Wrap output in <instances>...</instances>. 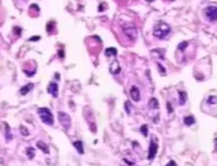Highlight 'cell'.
I'll list each match as a JSON object with an SVG mask.
<instances>
[{"instance_id": "7", "label": "cell", "mask_w": 217, "mask_h": 166, "mask_svg": "<svg viewBox=\"0 0 217 166\" xmlns=\"http://www.w3.org/2000/svg\"><path fill=\"white\" fill-rule=\"evenodd\" d=\"M47 91H48L53 98H57V96H58V85H57L56 83H53V81L50 83L48 86H47Z\"/></svg>"}, {"instance_id": "27", "label": "cell", "mask_w": 217, "mask_h": 166, "mask_svg": "<svg viewBox=\"0 0 217 166\" xmlns=\"http://www.w3.org/2000/svg\"><path fill=\"white\" fill-rule=\"evenodd\" d=\"M167 105H168V112H169V114H170V113H173V107H172V104H170L169 101H168V104H167Z\"/></svg>"}, {"instance_id": "28", "label": "cell", "mask_w": 217, "mask_h": 166, "mask_svg": "<svg viewBox=\"0 0 217 166\" xmlns=\"http://www.w3.org/2000/svg\"><path fill=\"white\" fill-rule=\"evenodd\" d=\"M167 166H177V162H175V161H173V160H172V161H169V162L167 164Z\"/></svg>"}, {"instance_id": "22", "label": "cell", "mask_w": 217, "mask_h": 166, "mask_svg": "<svg viewBox=\"0 0 217 166\" xmlns=\"http://www.w3.org/2000/svg\"><path fill=\"white\" fill-rule=\"evenodd\" d=\"M130 101H126L125 103V108H126V112H127V114H131V112H132V110H131V107H130Z\"/></svg>"}, {"instance_id": "8", "label": "cell", "mask_w": 217, "mask_h": 166, "mask_svg": "<svg viewBox=\"0 0 217 166\" xmlns=\"http://www.w3.org/2000/svg\"><path fill=\"white\" fill-rule=\"evenodd\" d=\"M130 95H131V99H132L133 101H138L140 99H141V94H140V89L137 86H133L131 88L130 90Z\"/></svg>"}, {"instance_id": "26", "label": "cell", "mask_w": 217, "mask_h": 166, "mask_svg": "<svg viewBox=\"0 0 217 166\" xmlns=\"http://www.w3.org/2000/svg\"><path fill=\"white\" fill-rule=\"evenodd\" d=\"M40 40H41L40 36H35V37H31V38H29V41H31V42H33V41H40Z\"/></svg>"}, {"instance_id": "2", "label": "cell", "mask_w": 217, "mask_h": 166, "mask_svg": "<svg viewBox=\"0 0 217 166\" xmlns=\"http://www.w3.org/2000/svg\"><path fill=\"white\" fill-rule=\"evenodd\" d=\"M38 116H40L41 121L45 123V124H48V126H53V114L52 112L48 109V108H38Z\"/></svg>"}, {"instance_id": "12", "label": "cell", "mask_w": 217, "mask_h": 166, "mask_svg": "<svg viewBox=\"0 0 217 166\" xmlns=\"http://www.w3.org/2000/svg\"><path fill=\"white\" fill-rule=\"evenodd\" d=\"M37 147L40 148L41 151H43L45 154H48V152H50L48 146H47V144H46L43 141H37Z\"/></svg>"}, {"instance_id": "5", "label": "cell", "mask_w": 217, "mask_h": 166, "mask_svg": "<svg viewBox=\"0 0 217 166\" xmlns=\"http://www.w3.org/2000/svg\"><path fill=\"white\" fill-rule=\"evenodd\" d=\"M205 17L210 22H217V6L211 5L205 9Z\"/></svg>"}, {"instance_id": "10", "label": "cell", "mask_w": 217, "mask_h": 166, "mask_svg": "<svg viewBox=\"0 0 217 166\" xmlns=\"http://www.w3.org/2000/svg\"><path fill=\"white\" fill-rule=\"evenodd\" d=\"M33 88H35V84L29 83V84H27V85H24L23 88H20L19 94H20V95H27L29 91H32V90H33Z\"/></svg>"}, {"instance_id": "17", "label": "cell", "mask_w": 217, "mask_h": 166, "mask_svg": "<svg viewBox=\"0 0 217 166\" xmlns=\"http://www.w3.org/2000/svg\"><path fill=\"white\" fill-rule=\"evenodd\" d=\"M105 56H117V50L116 48H113V47H110V48H107L105 50Z\"/></svg>"}, {"instance_id": "16", "label": "cell", "mask_w": 217, "mask_h": 166, "mask_svg": "<svg viewBox=\"0 0 217 166\" xmlns=\"http://www.w3.org/2000/svg\"><path fill=\"white\" fill-rule=\"evenodd\" d=\"M187 101V93L185 91H179V104L183 105Z\"/></svg>"}, {"instance_id": "24", "label": "cell", "mask_w": 217, "mask_h": 166, "mask_svg": "<svg viewBox=\"0 0 217 166\" xmlns=\"http://www.w3.org/2000/svg\"><path fill=\"white\" fill-rule=\"evenodd\" d=\"M207 101H208L210 104H213V103H216V101H217V98H216V96H210Z\"/></svg>"}, {"instance_id": "11", "label": "cell", "mask_w": 217, "mask_h": 166, "mask_svg": "<svg viewBox=\"0 0 217 166\" xmlns=\"http://www.w3.org/2000/svg\"><path fill=\"white\" fill-rule=\"evenodd\" d=\"M149 108L150 109H154V110H157L159 109V101H157L156 98H151L149 100Z\"/></svg>"}, {"instance_id": "6", "label": "cell", "mask_w": 217, "mask_h": 166, "mask_svg": "<svg viewBox=\"0 0 217 166\" xmlns=\"http://www.w3.org/2000/svg\"><path fill=\"white\" fill-rule=\"evenodd\" d=\"M58 121H60L61 126H63L65 129H69L71 126V118L69 117V114L65 112H58Z\"/></svg>"}, {"instance_id": "1", "label": "cell", "mask_w": 217, "mask_h": 166, "mask_svg": "<svg viewBox=\"0 0 217 166\" xmlns=\"http://www.w3.org/2000/svg\"><path fill=\"white\" fill-rule=\"evenodd\" d=\"M170 32H172V29H170L169 24L164 23V22H160L154 27L152 34H154L156 38H159V40H164V38H167L170 34Z\"/></svg>"}, {"instance_id": "15", "label": "cell", "mask_w": 217, "mask_h": 166, "mask_svg": "<svg viewBox=\"0 0 217 166\" xmlns=\"http://www.w3.org/2000/svg\"><path fill=\"white\" fill-rule=\"evenodd\" d=\"M194 123H195V119H194L193 116H187L184 118V124L185 126H192V124H194Z\"/></svg>"}, {"instance_id": "13", "label": "cell", "mask_w": 217, "mask_h": 166, "mask_svg": "<svg viewBox=\"0 0 217 166\" xmlns=\"http://www.w3.org/2000/svg\"><path fill=\"white\" fill-rule=\"evenodd\" d=\"M74 147L76 148V151H78L80 155L84 154V146H83V142L81 141H75L74 142Z\"/></svg>"}, {"instance_id": "30", "label": "cell", "mask_w": 217, "mask_h": 166, "mask_svg": "<svg viewBox=\"0 0 217 166\" xmlns=\"http://www.w3.org/2000/svg\"><path fill=\"white\" fill-rule=\"evenodd\" d=\"M215 146H216V151H217V138H215Z\"/></svg>"}, {"instance_id": "31", "label": "cell", "mask_w": 217, "mask_h": 166, "mask_svg": "<svg viewBox=\"0 0 217 166\" xmlns=\"http://www.w3.org/2000/svg\"><path fill=\"white\" fill-rule=\"evenodd\" d=\"M145 1H147V3H152V1H155V0H145Z\"/></svg>"}, {"instance_id": "4", "label": "cell", "mask_w": 217, "mask_h": 166, "mask_svg": "<svg viewBox=\"0 0 217 166\" xmlns=\"http://www.w3.org/2000/svg\"><path fill=\"white\" fill-rule=\"evenodd\" d=\"M157 150H159V146H157V141L155 137H152L151 142H150V146H149V152H147V160L149 161H152L155 159V156L157 154Z\"/></svg>"}, {"instance_id": "9", "label": "cell", "mask_w": 217, "mask_h": 166, "mask_svg": "<svg viewBox=\"0 0 217 166\" xmlns=\"http://www.w3.org/2000/svg\"><path fill=\"white\" fill-rule=\"evenodd\" d=\"M109 72L112 75H118L121 72V66H120V62L118 61H113L112 63L109 65Z\"/></svg>"}, {"instance_id": "14", "label": "cell", "mask_w": 217, "mask_h": 166, "mask_svg": "<svg viewBox=\"0 0 217 166\" xmlns=\"http://www.w3.org/2000/svg\"><path fill=\"white\" fill-rule=\"evenodd\" d=\"M25 154H27L29 160L35 159V156H36V152H35V148H33V147H27V148H25Z\"/></svg>"}, {"instance_id": "18", "label": "cell", "mask_w": 217, "mask_h": 166, "mask_svg": "<svg viewBox=\"0 0 217 166\" xmlns=\"http://www.w3.org/2000/svg\"><path fill=\"white\" fill-rule=\"evenodd\" d=\"M5 126V139L6 141H10L12 139V134H10V127L8 124H4Z\"/></svg>"}, {"instance_id": "20", "label": "cell", "mask_w": 217, "mask_h": 166, "mask_svg": "<svg viewBox=\"0 0 217 166\" xmlns=\"http://www.w3.org/2000/svg\"><path fill=\"white\" fill-rule=\"evenodd\" d=\"M55 28V22H50V23H47V27H46V29H47V32L48 33H51L52 32V29Z\"/></svg>"}, {"instance_id": "19", "label": "cell", "mask_w": 217, "mask_h": 166, "mask_svg": "<svg viewBox=\"0 0 217 166\" xmlns=\"http://www.w3.org/2000/svg\"><path fill=\"white\" fill-rule=\"evenodd\" d=\"M19 131H20V133H22V136H24V137H28V136H29V132H28V129L25 128L24 126H20Z\"/></svg>"}, {"instance_id": "21", "label": "cell", "mask_w": 217, "mask_h": 166, "mask_svg": "<svg viewBox=\"0 0 217 166\" xmlns=\"http://www.w3.org/2000/svg\"><path fill=\"white\" fill-rule=\"evenodd\" d=\"M187 47H188V42H182V43H179V46H178V50H180V51H183V50H185Z\"/></svg>"}, {"instance_id": "25", "label": "cell", "mask_w": 217, "mask_h": 166, "mask_svg": "<svg viewBox=\"0 0 217 166\" xmlns=\"http://www.w3.org/2000/svg\"><path fill=\"white\" fill-rule=\"evenodd\" d=\"M157 69H159V71H161V74H163V75L167 74V71H165V69L161 65H157Z\"/></svg>"}, {"instance_id": "3", "label": "cell", "mask_w": 217, "mask_h": 166, "mask_svg": "<svg viewBox=\"0 0 217 166\" xmlns=\"http://www.w3.org/2000/svg\"><path fill=\"white\" fill-rule=\"evenodd\" d=\"M122 29H123V33H125L131 41L136 40V37H137V29H136V27L132 23H123Z\"/></svg>"}, {"instance_id": "29", "label": "cell", "mask_w": 217, "mask_h": 166, "mask_svg": "<svg viewBox=\"0 0 217 166\" xmlns=\"http://www.w3.org/2000/svg\"><path fill=\"white\" fill-rule=\"evenodd\" d=\"M14 32H17V36H20V28H14Z\"/></svg>"}, {"instance_id": "23", "label": "cell", "mask_w": 217, "mask_h": 166, "mask_svg": "<svg viewBox=\"0 0 217 166\" xmlns=\"http://www.w3.org/2000/svg\"><path fill=\"white\" fill-rule=\"evenodd\" d=\"M141 132H142V134L146 137L147 136V124H143L142 127H141Z\"/></svg>"}]
</instances>
